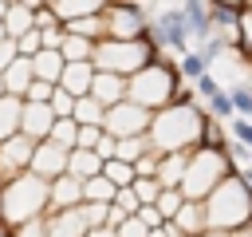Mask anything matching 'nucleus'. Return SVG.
I'll list each match as a JSON object with an SVG mask.
<instances>
[{
  "label": "nucleus",
  "mask_w": 252,
  "mask_h": 237,
  "mask_svg": "<svg viewBox=\"0 0 252 237\" xmlns=\"http://www.w3.org/2000/svg\"><path fill=\"white\" fill-rule=\"evenodd\" d=\"M201 126H205V111L201 103H169L165 111L154 115L150 126V146L154 154H193L201 146Z\"/></svg>",
  "instance_id": "1"
},
{
  "label": "nucleus",
  "mask_w": 252,
  "mask_h": 237,
  "mask_svg": "<svg viewBox=\"0 0 252 237\" xmlns=\"http://www.w3.org/2000/svg\"><path fill=\"white\" fill-rule=\"evenodd\" d=\"M181 71H177V59L173 55H158V63L142 67L138 75H130V87H126V99L146 107V111H165L173 103V91L181 87Z\"/></svg>",
  "instance_id": "2"
},
{
  "label": "nucleus",
  "mask_w": 252,
  "mask_h": 237,
  "mask_svg": "<svg viewBox=\"0 0 252 237\" xmlns=\"http://www.w3.org/2000/svg\"><path fill=\"white\" fill-rule=\"evenodd\" d=\"M47 217V182L32 178V174H20L4 186L0 194V221L4 229H20L28 221H39Z\"/></svg>",
  "instance_id": "3"
},
{
  "label": "nucleus",
  "mask_w": 252,
  "mask_h": 237,
  "mask_svg": "<svg viewBox=\"0 0 252 237\" xmlns=\"http://www.w3.org/2000/svg\"><path fill=\"white\" fill-rule=\"evenodd\" d=\"M232 174H240V166L228 158V150H193L189 154V170H185V182H181V194L185 201H209V194L217 186H224Z\"/></svg>",
  "instance_id": "4"
},
{
  "label": "nucleus",
  "mask_w": 252,
  "mask_h": 237,
  "mask_svg": "<svg viewBox=\"0 0 252 237\" xmlns=\"http://www.w3.org/2000/svg\"><path fill=\"white\" fill-rule=\"evenodd\" d=\"M205 213H209V229H220V233H236L252 225V190L240 182V174H232L224 186L209 194Z\"/></svg>",
  "instance_id": "5"
},
{
  "label": "nucleus",
  "mask_w": 252,
  "mask_h": 237,
  "mask_svg": "<svg viewBox=\"0 0 252 237\" xmlns=\"http://www.w3.org/2000/svg\"><path fill=\"white\" fill-rule=\"evenodd\" d=\"M158 47L150 43V40H134V43H122V40H102V43H94V71H110V75H122V79H130V75H138L142 67H150V63H158Z\"/></svg>",
  "instance_id": "6"
},
{
  "label": "nucleus",
  "mask_w": 252,
  "mask_h": 237,
  "mask_svg": "<svg viewBox=\"0 0 252 237\" xmlns=\"http://www.w3.org/2000/svg\"><path fill=\"white\" fill-rule=\"evenodd\" d=\"M150 126H154V111H146V107H138V103H130V99L118 103V107H110L106 118H102V130L114 134L118 142H122V138H146Z\"/></svg>",
  "instance_id": "7"
},
{
  "label": "nucleus",
  "mask_w": 252,
  "mask_h": 237,
  "mask_svg": "<svg viewBox=\"0 0 252 237\" xmlns=\"http://www.w3.org/2000/svg\"><path fill=\"white\" fill-rule=\"evenodd\" d=\"M150 32V20L142 12V4H106V40H122V43H134V40H146Z\"/></svg>",
  "instance_id": "8"
},
{
  "label": "nucleus",
  "mask_w": 252,
  "mask_h": 237,
  "mask_svg": "<svg viewBox=\"0 0 252 237\" xmlns=\"http://www.w3.org/2000/svg\"><path fill=\"white\" fill-rule=\"evenodd\" d=\"M67 162H71V150L55 146V142L47 138V142H35V154H32V166H28V174L51 186L55 178H63V174H67Z\"/></svg>",
  "instance_id": "9"
},
{
  "label": "nucleus",
  "mask_w": 252,
  "mask_h": 237,
  "mask_svg": "<svg viewBox=\"0 0 252 237\" xmlns=\"http://www.w3.org/2000/svg\"><path fill=\"white\" fill-rule=\"evenodd\" d=\"M240 12H244V0H209L213 36H220L228 43V51H236V43H240Z\"/></svg>",
  "instance_id": "10"
},
{
  "label": "nucleus",
  "mask_w": 252,
  "mask_h": 237,
  "mask_svg": "<svg viewBox=\"0 0 252 237\" xmlns=\"http://www.w3.org/2000/svg\"><path fill=\"white\" fill-rule=\"evenodd\" d=\"M32 154H35V142H32V138H24V134L8 138V142L0 146V178L12 182V178H20V174H28Z\"/></svg>",
  "instance_id": "11"
},
{
  "label": "nucleus",
  "mask_w": 252,
  "mask_h": 237,
  "mask_svg": "<svg viewBox=\"0 0 252 237\" xmlns=\"http://www.w3.org/2000/svg\"><path fill=\"white\" fill-rule=\"evenodd\" d=\"M55 126V111L47 103H24V118H20V134L32 142H47Z\"/></svg>",
  "instance_id": "12"
},
{
  "label": "nucleus",
  "mask_w": 252,
  "mask_h": 237,
  "mask_svg": "<svg viewBox=\"0 0 252 237\" xmlns=\"http://www.w3.org/2000/svg\"><path fill=\"white\" fill-rule=\"evenodd\" d=\"M83 205V182L63 174L47 186V213H67V209H79Z\"/></svg>",
  "instance_id": "13"
},
{
  "label": "nucleus",
  "mask_w": 252,
  "mask_h": 237,
  "mask_svg": "<svg viewBox=\"0 0 252 237\" xmlns=\"http://www.w3.org/2000/svg\"><path fill=\"white\" fill-rule=\"evenodd\" d=\"M181 16H185V28H189L193 47H201V43L213 40V16H209V4L205 0H185L181 4Z\"/></svg>",
  "instance_id": "14"
},
{
  "label": "nucleus",
  "mask_w": 252,
  "mask_h": 237,
  "mask_svg": "<svg viewBox=\"0 0 252 237\" xmlns=\"http://www.w3.org/2000/svg\"><path fill=\"white\" fill-rule=\"evenodd\" d=\"M126 87H130V79H122V75H110V71H94L91 99H94V103H102V107L110 111V107L126 103Z\"/></svg>",
  "instance_id": "15"
},
{
  "label": "nucleus",
  "mask_w": 252,
  "mask_h": 237,
  "mask_svg": "<svg viewBox=\"0 0 252 237\" xmlns=\"http://www.w3.org/2000/svg\"><path fill=\"white\" fill-rule=\"evenodd\" d=\"M28 32H35V0H12L8 16H4V36L16 43Z\"/></svg>",
  "instance_id": "16"
},
{
  "label": "nucleus",
  "mask_w": 252,
  "mask_h": 237,
  "mask_svg": "<svg viewBox=\"0 0 252 237\" xmlns=\"http://www.w3.org/2000/svg\"><path fill=\"white\" fill-rule=\"evenodd\" d=\"M91 83H94V63H67V71L59 79V91H67L71 99H87Z\"/></svg>",
  "instance_id": "17"
},
{
  "label": "nucleus",
  "mask_w": 252,
  "mask_h": 237,
  "mask_svg": "<svg viewBox=\"0 0 252 237\" xmlns=\"http://www.w3.org/2000/svg\"><path fill=\"white\" fill-rule=\"evenodd\" d=\"M47 237H87V221L79 209H67V213H47Z\"/></svg>",
  "instance_id": "18"
},
{
  "label": "nucleus",
  "mask_w": 252,
  "mask_h": 237,
  "mask_svg": "<svg viewBox=\"0 0 252 237\" xmlns=\"http://www.w3.org/2000/svg\"><path fill=\"white\" fill-rule=\"evenodd\" d=\"M51 12L59 16V24H75V20H87V16L106 12V4L102 0H55Z\"/></svg>",
  "instance_id": "19"
},
{
  "label": "nucleus",
  "mask_w": 252,
  "mask_h": 237,
  "mask_svg": "<svg viewBox=\"0 0 252 237\" xmlns=\"http://www.w3.org/2000/svg\"><path fill=\"white\" fill-rule=\"evenodd\" d=\"M4 95H12V99H24L28 95V87L35 83V71H32V59H16L4 75Z\"/></svg>",
  "instance_id": "20"
},
{
  "label": "nucleus",
  "mask_w": 252,
  "mask_h": 237,
  "mask_svg": "<svg viewBox=\"0 0 252 237\" xmlns=\"http://www.w3.org/2000/svg\"><path fill=\"white\" fill-rule=\"evenodd\" d=\"M185 170H189V154H161V162H158V182H161V190H181Z\"/></svg>",
  "instance_id": "21"
},
{
  "label": "nucleus",
  "mask_w": 252,
  "mask_h": 237,
  "mask_svg": "<svg viewBox=\"0 0 252 237\" xmlns=\"http://www.w3.org/2000/svg\"><path fill=\"white\" fill-rule=\"evenodd\" d=\"M173 225L185 233V237H201L209 229V213H205V201H185L181 213L173 217Z\"/></svg>",
  "instance_id": "22"
},
{
  "label": "nucleus",
  "mask_w": 252,
  "mask_h": 237,
  "mask_svg": "<svg viewBox=\"0 0 252 237\" xmlns=\"http://www.w3.org/2000/svg\"><path fill=\"white\" fill-rule=\"evenodd\" d=\"M32 71H35V79H39V83L59 87V79H63V71H67V59H63L59 51H39V55L32 59Z\"/></svg>",
  "instance_id": "23"
},
{
  "label": "nucleus",
  "mask_w": 252,
  "mask_h": 237,
  "mask_svg": "<svg viewBox=\"0 0 252 237\" xmlns=\"http://www.w3.org/2000/svg\"><path fill=\"white\" fill-rule=\"evenodd\" d=\"M20 118H24V99L4 95V99H0V146L20 134Z\"/></svg>",
  "instance_id": "24"
},
{
  "label": "nucleus",
  "mask_w": 252,
  "mask_h": 237,
  "mask_svg": "<svg viewBox=\"0 0 252 237\" xmlns=\"http://www.w3.org/2000/svg\"><path fill=\"white\" fill-rule=\"evenodd\" d=\"M63 32H67V36H79V40H87V43H102V40H106V12L87 16V20H75V24H63Z\"/></svg>",
  "instance_id": "25"
},
{
  "label": "nucleus",
  "mask_w": 252,
  "mask_h": 237,
  "mask_svg": "<svg viewBox=\"0 0 252 237\" xmlns=\"http://www.w3.org/2000/svg\"><path fill=\"white\" fill-rule=\"evenodd\" d=\"M67 174L79 178V182H91L102 174V158L94 150H71V162H67Z\"/></svg>",
  "instance_id": "26"
},
{
  "label": "nucleus",
  "mask_w": 252,
  "mask_h": 237,
  "mask_svg": "<svg viewBox=\"0 0 252 237\" xmlns=\"http://www.w3.org/2000/svg\"><path fill=\"white\" fill-rule=\"evenodd\" d=\"M228 142H232V138H228V126L205 115V126H201V150H228Z\"/></svg>",
  "instance_id": "27"
},
{
  "label": "nucleus",
  "mask_w": 252,
  "mask_h": 237,
  "mask_svg": "<svg viewBox=\"0 0 252 237\" xmlns=\"http://www.w3.org/2000/svg\"><path fill=\"white\" fill-rule=\"evenodd\" d=\"M102 178H106L114 190H130L138 174H134V166H130V162H118V158H110V162H102Z\"/></svg>",
  "instance_id": "28"
},
{
  "label": "nucleus",
  "mask_w": 252,
  "mask_h": 237,
  "mask_svg": "<svg viewBox=\"0 0 252 237\" xmlns=\"http://www.w3.org/2000/svg\"><path fill=\"white\" fill-rule=\"evenodd\" d=\"M114 186L98 174V178H91V182H83V201H91V205H114Z\"/></svg>",
  "instance_id": "29"
},
{
  "label": "nucleus",
  "mask_w": 252,
  "mask_h": 237,
  "mask_svg": "<svg viewBox=\"0 0 252 237\" xmlns=\"http://www.w3.org/2000/svg\"><path fill=\"white\" fill-rule=\"evenodd\" d=\"M71 118H75L79 126H102L106 107H102V103H94V99L87 95V99H79V103H75V115H71Z\"/></svg>",
  "instance_id": "30"
},
{
  "label": "nucleus",
  "mask_w": 252,
  "mask_h": 237,
  "mask_svg": "<svg viewBox=\"0 0 252 237\" xmlns=\"http://www.w3.org/2000/svg\"><path fill=\"white\" fill-rule=\"evenodd\" d=\"M232 55H240L248 63V71H252V0H244V12H240V43H236Z\"/></svg>",
  "instance_id": "31"
},
{
  "label": "nucleus",
  "mask_w": 252,
  "mask_h": 237,
  "mask_svg": "<svg viewBox=\"0 0 252 237\" xmlns=\"http://www.w3.org/2000/svg\"><path fill=\"white\" fill-rule=\"evenodd\" d=\"M59 55H63L67 63H91V59H94V43H87V40H79V36H67L63 47H59Z\"/></svg>",
  "instance_id": "32"
},
{
  "label": "nucleus",
  "mask_w": 252,
  "mask_h": 237,
  "mask_svg": "<svg viewBox=\"0 0 252 237\" xmlns=\"http://www.w3.org/2000/svg\"><path fill=\"white\" fill-rule=\"evenodd\" d=\"M51 142L63 146V150H75V146H79V122H75V118H55V126H51Z\"/></svg>",
  "instance_id": "33"
},
{
  "label": "nucleus",
  "mask_w": 252,
  "mask_h": 237,
  "mask_svg": "<svg viewBox=\"0 0 252 237\" xmlns=\"http://www.w3.org/2000/svg\"><path fill=\"white\" fill-rule=\"evenodd\" d=\"M177 71H181L185 83H197L201 75H209V63H205L197 51H185V55H177Z\"/></svg>",
  "instance_id": "34"
},
{
  "label": "nucleus",
  "mask_w": 252,
  "mask_h": 237,
  "mask_svg": "<svg viewBox=\"0 0 252 237\" xmlns=\"http://www.w3.org/2000/svg\"><path fill=\"white\" fill-rule=\"evenodd\" d=\"M228 99H232L236 118H252V83H232L228 87Z\"/></svg>",
  "instance_id": "35"
},
{
  "label": "nucleus",
  "mask_w": 252,
  "mask_h": 237,
  "mask_svg": "<svg viewBox=\"0 0 252 237\" xmlns=\"http://www.w3.org/2000/svg\"><path fill=\"white\" fill-rule=\"evenodd\" d=\"M134 198L142 201V205H158V198H161V182L158 178H134Z\"/></svg>",
  "instance_id": "36"
},
{
  "label": "nucleus",
  "mask_w": 252,
  "mask_h": 237,
  "mask_svg": "<svg viewBox=\"0 0 252 237\" xmlns=\"http://www.w3.org/2000/svg\"><path fill=\"white\" fill-rule=\"evenodd\" d=\"M181 205H185V194H181V190H161V198H158V213H161L165 221H173V217L181 213Z\"/></svg>",
  "instance_id": "37"
},
{
  "label": "nucleus",
  "mask_w": 252,
  "mask_h": 237,
  "mask_svg": "<svg viewBox=\"0 0 252 237\" xmlns=\"http://www.w3.org/2000/svg\"><path fill=\"white\" fill-rule=\"evenodd\" d=\"M193 91H197V103H209L213 95H220V91H224V83H220V79L209 71V75H201V79L193 83Z\"/></svg>",
  "instance_id": "38"
},
{
  "label": "nucleus",
  "mask_w": 252,
  "mask_h": 237,
  "mask_svg": "<svg viewBox=\"0 0 252 237\" xmlns=\"http://www.w3.org/2000/svg\"><path fill=\"white\" fill-rule=\"evenodd\" d=\"M228 126V138L236 142V146H248L252 150V118H232V122H224Z\"/></svg>",
  "instance_id": "39"
},
{
  "label": "nucleus",
  "mask_w": 252,
  "mask_h": 237,
  "mask_svg": "<svg viewBox=\"0 0 252 237\" xmlns=\"http://www.w3.org/2000/svg\"><path fill=\"white\" fill-rule=\"evenodd\" d=\"M55 28H63V24L51 12V4H35V32H55Z\"/></svg>",
  "instance_id": "40"
},
{
  "label": "nucleus",
  "mask_w": 252,
  "mask_h": 237,
  "mask_svg": "<svg viewBox=\"0 0 252 237\" xmlns=\"http://www.w3.org/2000/svg\"><path fill=\"white\" fill-rule=\"evenodd\" d=\"M75 103H79V99H71L67 91L55 87V95H51V111H55V118H71V115H75Z\"/></svg>",
  "instance_id": "41"
},
{
  "label": "nucleus",
  "mask_w": 252,
  "mask_h": 237,
  "mask_svg": "<svg viewBox=\"0 0 252 237\" xmlns=\"http://www.w3.org/2000/svg\"><path fill=\"white\" fill-rule=\"evenodd\" d=\"M51 95H55V87H51V83H39V79H35V83L28 87V95H24V103H47V107H51Z\"/></svg>",
  "instance_id": "42"
},
{
  "label": "nucleus",
  "mask_w": 252,
  "mask_h": 237,
  "mask_svg": "<svg viewBox=\"0 0 252 237\" xmlns=\"http://www.w3.org/2000/svg\"><path fill=\"white\" fill-rule=\"evenodd\" d=\"M102 142V126H79V146L75 150H94Z\"/></svg>",
  "instance_id": "43"
},
{
  "label": "nucleus",
  "mask_w": 252,
  "mask_h": 237,
  "mask_svg": "<svg viewBox=\"0 0 252 237\" xmlns=\"http://www.w3.org/2000/svg\"><path fill=\"white\" fill-rule=\"evenodd\" d=\"M114 205H118V209H122L126 217H134V213L142 209V201L134 198V190H118V194H114Z\"/></svg>",
  "instance_id": "44"
},
{
  "label": "nucleus",
  "mask_w": 252,
  "mask_h": 237,
  "mask_svg": "<svg viewBox=\"0 0 252 237\" xmlns=\"http://www.w3.org/2000/svg\"><path fill=\"white\" fill-rule=\"evenodd\" d=\"M134 217H138V221H142V225H146V229H150V233H154V229H161V225H165V217H161V213H158V205H142V209H138V213H134Z\"/></svg>",
  "instance_id": "45"
},
{
  "label": "nucleus",
  "mask_w": 252,
  "mask_h": 237,
  "mask_svg": "<svg viewBox=\"0 0 252 237\" xmlns=\"http://www.w3.org/2000/svg\"><path fill=\"white\" fill-rule=\"evenodd\" d=\"M8 237H47V221L39 217V221H28V225H20V229H8Z\"/></svg>",
  "instance_id": "46"
},
{
  "label": "nucleus",
  "mask_w": 252,
  "mask_h": 237,
  "mask_svg": "<svg viewBox=\"0 0 252 237\" xmlns=\"http://www.w3.org/2000/svg\"><path fill=\"white\" fill-rule=\"evenodd\" d=\"M158 162H161V154H146L142 162H134V174L138 178H158Z\"/></svg>",
  "instance_id": "47"
},
{
  "label": "nucleus",
  "mask_w": 252,
  "mask_h": 237,
  "mask_svg": "<svg viewBox=\"0 0 252 237\" xmlns=\"http://www.w3.org/2000/svg\"><path fill=\"white\" fill-rule=\"evenodd\" d=\"M94 154H98V158H102V162H110V158H114V154H118V138H114V134H106V130H102V142H98V146H94Z\"/></svg>",
  "instance_id": "48"
},
{
  "label": "nucleus",
  "mask_w": 252,
  "mask_h": 237,
  "mask_svg": "<svg viewBox=\"0 0 252 237\" xmlns=\"http://www.w3.org/2000/svg\"><path fill=\"white\" fill-rule=\"evenodd\" d=\"M16 59H20V55H16V43H12V40H4V43H0V75H4Z\"/></svg>",
  "instance_id": "49"
},
{
  "label": "nucleus",
  "mask_w": 252,
  "mask_h": 237,
  "mask_svg": "<svg viewBox=\"0 0 252 237\" xmlns=\"http://www.w3.org/2000/svg\"><path fill=\"white\" fill-rule=\"evenodd\" d=\"M118 237H150V229H146V225H142L138 217H130V221H126V225L118 229Z\"/></svg>",
  "instance_id": "50"
},
{
  "label": "nucleus",
  "mask_w": 252,
  "mask_h": 237,
  "mask_svg": "<svg viewBox=\"0 0 252 237\" xmlns=\"http://www.w3.org/2000/svg\"><path fill=\"white\" fill-rule=\"evenodd\" d=\"M87 237H118V229H110V225H102V229H91Z\"/></svg>",
  "instance_id": "51"
},
{
  "label": "nucleus",
  "mask_w": 252,
  "mask_h": 237,
  "mask_svg": "<svg viewBox=\"0 0 252 237\" xmlns=\"http://www.w3.org/2000/svg\"><path fill=\"white\" fill-rule=\"evenodd\" d=\"M8 8H12V0H0V24H4V16H8Z\"/></svg>",
  "instance_id": "52"
},
{
  "label": "nucleus",
  "mask_w": 252,
  "mask_h": 237,
  "mask_svg": "<svg viewBox=\"0 0 252 237\" xmlns=\"http://www.w3.org/2000/svg\"><path fill=\"white\" fill-rule=\"evenodd\" d=\"M201 237H232V233H220V229H205Z\"/></svg>",
  "instance_id": "53"
},
{
  "label": "nucleus",
  "mask_w": 252,
  "mask_h": 237,
  "mask_svg": "<svg viewBox=\"0 0 252 237\" xmlns=\"http://www.w3.org/2000/svg\"><path fill=\"white\" fill-rule=\"evenodd\" d=\"M4 40H8V36H4V24H0V43H4Z\"/></svg>",
  "instance_id": "54"
},
{
  "label": "nucleus",
  "mask_w": 252,
  "mask_h": 237,
  "mask_svg": "<svg viewBox=\"0 0 252 237\" xmlns=\"http://www.w3.org/2000/svg\"><path fill=\"white\" fill-rule=\"evenodd\" d=\"M0 237H8V229H4V221H0Z\"/></svg>",
  "instance_id": "55"
},
{
  "label": "nucleus",
  "mask_w": 252,
  "mask_h": 237,
  "mask_svg": "<svg viewBox=\"0 0 252 237\" xmlns=\"http://www.w3.org/2000/svg\"><path fill=\"white\" fill-rule=\"evenodd\" d=\"M0 99H4V79H0Z\"/></svg>",
  "instance_id": "56"
},
{
  "label": "nucleus",
  "mask_w": 252,
  "mask_h": 237,
  "mask_svg": "<svg viewBox=\"0 0 252 237\" xmlns=\"http://www.w3.org/2000/svg\"><path fill=\"white\" fill-rule=\"evenodd\" d=\"M4 186H8V182H4V178H0V194H4Z\"/></svg>",
  "instance_id": "57"
}]
</instances>
